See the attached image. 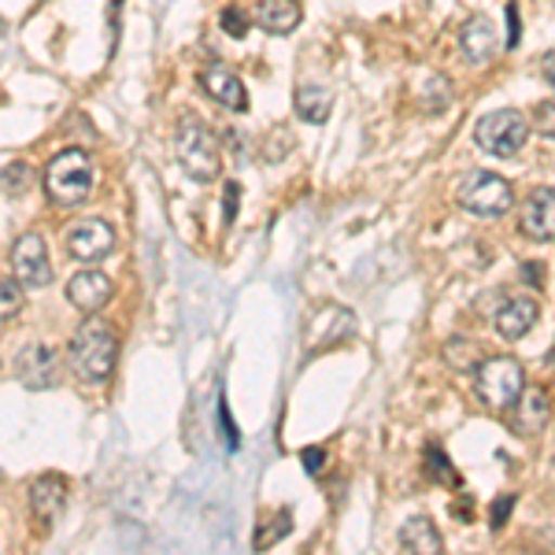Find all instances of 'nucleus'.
Wrapping results in <instances>:
<instances>
[{"mask_svg":"<svg viewBox=\"0 0 555 555\" xmlns=\"http://www.w3.org/2000/svg\"><path fill=\"white\" fill-rule=\"evenodd\" d=\"M541 75H544V82L555 89V52H548V56L541 60Z\"/></svg>","mask_w":555,"mask_h":555,"instance_id":"32","label":"nucleus"},{"mask_svg":"<svg viewBox=\"0 0 555 555\" xmlns=\"http://www.w3.org/2000/svg\"><path fill=\"white\" fill-rule=\"evenodd\" d=\"M492 322H496L500 337H507V341H518V337H526L533 330L537 322V300L530 297H512L500 304V311L492 315Z\"/></svg>","mask_w":555,"mask_h":555,"instance_id":"15","label":"nucleus"},{"mask_svg":"<svg viewBox=\"0 0 555 555\" xmlns=\"http://www.w3.org/2000/svg\"><path fill=\"white\" fill-rule=\"evenodd\" d=\"M15 378L26 389H52L60 382V360L49 345H30L15 356Z\"/></svg>","mask_w":555,"mask_h":555,"instance_id":"9","label":"nucleus"},{"mask_svg":"<svg viewBox=\"0 0 555 555\" xmlns=\"http://www.w3.org/2000/svg\"><path fill=\"white\" fill-rule=\"evenodd\" d=\"M89 190H93V164H89L82 149H64L49 159V167H44V193H49L52 204L78 208V204L89 201Z\"/></svg>","mask_w":555,"mask_h":555,"instance_id":"2","label":"nucleus"},{"mask_svg":"<svg viewBox=\"0 0 555 555\" xmlns=\"http://www.w3.org/2000/svg\"><path fill=\"white\" fill-rule=\"evenodd\" d=\"M460 49L470 64H489L500 49V38H496V23L489 15H474V20L463 23L460 30Z\"/></svg>","mask_w":555,"mask_h":555,"instance_id":"11","label":"nucleus"},{"mask_svg":"<svg viewBox=\"0 0 555 555\" xmlns=\"http://www.w3.org/2000/svg\"><path fill=\"white\" fill-rule=\"evenodd\" d=\"M175 152H178V164L185 167V175H190L193 182H215V178H219V167H222L219 138H215L196 115H182L178 133H175Z\"/></svg>","mask_w":555,"mask_h":555,"instance_id":"3","label":"nucleus"},{"mask_svg":"<svg viewBox=\"0 0 555 555\" xmlns=\"http://www.w3.org/2000/svg\"><path fill=\"white\" fill-rule=\"evenodd\" d=\"M112 293H115V285H112V278L101 274V271H82V274H75L67 282V300L75 304L78 311H101L107 300H112Z\"/></svg>","mask_w":555,"mask_h":555,"instance_id":"12","label":"nucleus"},{"mask_svg":"<svg viewBox=\"0 0 555 555\" xmlns=\"http://www.w3.org/2000/svg\"><path fill=\"white\" fill-rule=\"evenodd\" d=\"M115 248V230L104 219H86L67 234V253L82 263H101V259Z\"/></svg>","mask_w":555,"mask_h":555,"instance_id":"8","label":"nucleus"},{"mask_svg":"<svg viewBox=\"0 0 555 555\" xmlns=\"http://www.w3.org/2000/svg\"><path fill=\"white\" fill-rule=\"evenodd\" d=\"M330 107H334V93L326 86H300L297 89V115L304 122H326Z\"/></svg>","mask_w":555,"mask_h":555,"instance_id":"19","label":"nucleus"},{"mask_svg":"<svg viewBox=\"0 0 555 555\" xmlns=\"http://www.w3.org/2000/svg\"><path fill=\"white\" fill-rule=\"evenodd\" d=\"M222 30H227L230 38H245V34H248V20L237 12V8H227V12H222Z\"/></svg>","mask_w":555,"mask_h":555,"instance_id":"26","label":"nucleus"},{"mask_svg":"<svg viewBox=\"0 0 555 555\" xmlns=\"http://www.w3.org/2000/svg\"><path fill=\"white\" fill-rule=\"evenodd\" d=\"M400 548L415 552V555H437L444 548V541L429 518H411L404 530H400Z\"/></svg>","mask_w":555,"mask_h":555,"instance_id":"18","label":"nucleus"},{"mask_svg":"<svg viewBox=\"0 0 555 555\" xmlns=\"http://www.w3.org/2000/svg\"><path fill=\"white\" fill-rule=\"evenodd\" d=\"M300 460H304V467H308V474H319L322 467H326V452L322 449H304Z\"/></svg>","mask_w":555,"mask_h":555,"instance_id":"28","label":"nucleus"},{"mask_svg":"<svg viewBox=\"0 0 555 555\" xmlns=\"http://www.w3.org/2000/svg\"><path fill=\"white\" fill-rule=\"evenodd\" d=\"M548 397L544 389H530L526 397H518V415H515V434H526V437H537L548 423Z\"/></svg>","mask_w":555,"mask_h":555,"instance_id":"17","label":"nucleus"},{"mask_svg":"<svg viewBox=\"0 0 555 555\" xmlns=\"http://www.w3.org/2000/svg\"><path fill=\"white\" fill-rule=\"evenodd\" d=\"M512 507H515V496H500L496 500V507H492V526H496V530L507 522V512H512Z\"/></svg>","mask_w":555,"mask_h":555,"instance_id":"30","label":"nucleus"},{"mask_svg":"<svg viewBox=\"0 0 555 555\" xmlns=\"http://www.w3.org/2000/svg\"><path fill=\"white\" fill-rule=\"evenodd\" d=\"M444 363L455 366V371H478L481 352H478V345L467 341V337H452V341L444 345Z\"/></svg>","mask_w":555,"mask_h":555,"instance_id":"20","label":"nucleus"},{"mask_svg":"<svg viewBox=\"0 0 555 555\" xmlns=\"http://www.w3.org/2000/svg\"><path fill=\"white\" fill-rule=\"evenodd\" d=\"M285 533H289V512H282V515H278L271 530H259V533H256V548H259V552H263V548H271V544L278 541V537H285Z\"/></svg>","mask_w":555,"mask_h":555,"instance_id":"24","label":"nucleus"},{"mask_svg":"<svg viewBox=\"0 0 555 555\" xmlns=\"http://www.w3.org/2000/svg\"><path fill=\"white\" fill-rule=\"evenodd\" d=\"M0 182H4V196H20L30 190V167L20 164V159L4 164V178H0Z\"/></svg>","mask_w":555,"mask_h":555,"instance_id":"22","label":"nucleus"},{"mask_svg":"<svg viewBox=\"0 0 555 555\" xmlns=\"http://www.w3.org/2000/svg\"><path fill=\"white\" fill-rule=\"evenodd\" d=\"M533 122H537V130H541L544 138H555V101H544V104H537V112H533Z\"/></svg>","mask_w":555,"mask_h":555,"instance_id":"25","label":"nucleus"},{"mask_svg":"<svg viewBox=\"0 0 555 555\" xmlns=\"http://www.w3.org/2000/svg\"><path fill=\"white\" fill-rule=\"evenodd\" d=\"M526 392V378L522 366L512 356H492V360H481L478 366V397L486 400L489 408H515L518 397Z\"/></svg>","mask_w":555,"mask_h":555,"instance_id":"6","label":"nucleus"},{"mask_svg":"<svg viewBox=\"0 0 555 555\" xmlns=\"http://www.w3.org/2000/svg\"><path fill=\"white\" fill-rule=\"evenodd\" d=\"M526 133H530L526 115L515 112V107H500V112H489L486 119H478L474 141H478V149L489 152V156L507 159L526 145Z\"/></svg>","mask_w":555,"mask_h":555,"instance_id":"5","label":"nucleus"},{"mask_svg":"<svg viewBox=\"0 0 555 555\" xmlns=\"http://www.w3.org/2000/svg\"><path fill=\"white\" fill-rule=\"evenodd\" d=\"M237 193H241V185H237V182H230V185H227V222L234 219V211H237Z\"/></svg>","mask_w":555,"mask_h":555,"instance_id":"31","label":"nucleus"},{"mask_svg":"<svg viewBox=\"0 0 555 555\" xmlns=\"http://www.w3.org/2000/svg\"><path fill=\"white\" fill-rule=\"evenodd\" d=\"M426 474H429L434 481H441V486H452V489H460V486H463L460 474L452 470L449 455H444L441 449H426Z\"/></svg>","mask_w":555,"mask_h":555,"instance_id":"21","label":"nucleus"},{"mask_svg":"<svg viewBox=\"0 0 555 555\" xmlns=\"http://www.w3.org/2000/svg\"><path fill=\"white\" fill-rule=\"evenodd\" d=\"M201 89L211 96V101H219L222 107H230V112H245L248 107V93H245V82L234 75L230 67L215 64L201 75Z\"/></svg>","mask_w":555,"mask_h":555,"instance_id":"13","label":"nucleus"},{"mask_svg":"<svg viewBox=\"0 0 555 555\" xmlns=\"http://www.w3.org/2000/svg\"><path fill=\"white\" fill-rule=\"evenodd\" d=\"M12 267L15 278L30 289H44L52 282V263H49V248L38 234H23L12 245Z\"/></svg>","mask_w":555,"mask_h":555,"instance_id":"7","label":"nucleus"},{"mask_svg":"<svg viewBox=\"0 0 555 555\" xmlns=\"http://www.w3.org/2000/svg\"><path fill=\"white\" fill-rule=\"evenodd\" d=\"M67 504V481L60 474H41L38 481L30 486V507H34V518L44 526L56 522V515L64 512Z\"/></svg>","mask_w":555,"mask_h":555,"instance_id":"14","label":"nucleus"},{"mask_svg":"<svg viewBox=\"0 0 555 555\" xmlns=\"http://www.w3.org/2000/svg\"><path fill=\"white\" fill-rule=\"evenodd\" d=\"M20 285H23V282H20ZM20 285H15V278H4V282H0V293H4V300H0V319H4V322L20 315V308H23Z\"/></svg>","mask_w":555,"mask_h":555,"instance_id":"23","label":"nucleus"},{"mask_svg":"<svg viewBox=\"0 0 555 555\" xmlns=\"http://www.w3.org/2000/svg\"><path fill=\"white\" fill-rule=\"evenodd\" d=\"M455 201L460 208H467L470 215H481V219H500L504 211H512L515 193L512 182L492 171H470L455 190Z\"/></svg>","mask_w":555,"mask_h":555,"instance_id":"4","label":"nucleus"},{"mask_svg":"<svg viewBox=\"0 0 555 555\" xmlns=\"http://www.w3.org/2000/svg\"><path fill=\"white\" fill-rule=\"evenodd\" d=\"M219 426L227 429V444H230V449H237L241 437H237V426L230 423V408H227V400H219Z\"/></svg>","mask_w":555,"mask_h":555,"instance_id":"27","label":"nucleus"},{"mask_svg":"<svg viewBox=\"0 0 555 555\" xmlns=\"http://www.w3.org/2000/svg\"><path fill=\"white\" fill-rule=\"evenodd\" d=\"M518 34H522V23H518V4H507V44H518Z\"/></svg>","mask_w":555,"mask_h":555,"instance_id":"29","label":"nucleus"},{"mask_svg":"<svg viewBox=\"0 0 555 555\" xmlns=\"http://www.w3.org/2000/svg\"><path fill=\"white\" fill-rule=\"evenodd\" d=\"M518 222L530 241H555V190H537L533 196H526Z\"/></svg>","mask_w":555,"mask_h":555,"instance_id":"10","label":"nucleus"},{"mask_svg":"<svg viewBox=\"0 0 555 555\" xmlns=\"http://www.w3.org/2000/svg\"><path fill=\"white\" fill-rule=\"evenodd\" d=\"M253 23L267 34H289L300 26V4L297 0H259Z\"/></svg>","mask_w":555,"mask_h":555,"instance_id":"16","label":"nucleus"},{"mask_svg":"<svg viewBox=\"0 0 555 555\" xmlns=\"http://www.w3.org/2000/svg\"><path fill=\"white\" fill-rule=\"evenodd\" d=\"M115 360H119V337L101 319H86L70 341V366L89 385H101L112 378Z\"/></svg>","mask_w":555,"mask_h":555,"instance_id":"1","label":"nucleus"}]
</instances>
